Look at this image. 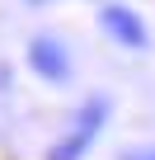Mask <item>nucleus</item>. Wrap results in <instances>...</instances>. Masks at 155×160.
<instances>
[{
    "mask_svg": "<svg viewBox=\"0 0 155 160\" xmlns=\"http://www.w3.org/2000/svg\"><path fill=\"white\" fill-rule=\"evenodd\" d=\"M99 118H104V108H90V113L80 118V127L70 132V141H66V146H52V155H47V160H75V155H80V151L90 146V137H94Z\"/></svg>",
    "mask_w": 155,
    "mask_h": 160,
    "instance_id": "f257e3e1",
    "label": "nucleus"
},
{
    "mask_svg": "<svg viewBox=\"0 0 155 160\" xmlns=\"http://www.w3.org/2000/svg\"><path fill=\"white\" fill-rule=\"evenodd\" d=\"M104 24H108V33L118 38V42H127V47H146V33H141V24H136V14H127V10H104Z\"/></svg>",
    "mask_w": 155,
    "mask_h": 160,
    "instance_id": "f03ea898",
    "label": "nucleus"
},
{
    "mask_svg": "<svg viewBox=\"0 0 155 160\" xmlns=\"http://www.w3.org/2000/svg\"><path fill=\"white\" fill-rule=\"evenodd\" d=\"M33 66H38L42 75H66V57H61V47H52L47 38L33 42Z\"/></svg>",
    "mask_w": 155,
    "mask_h": 160,
    "instance_id": "7ed1b4c3",
    "label": "nucleus"
},
{
    "mask_svg": "<svg viewBox=\"0 0 155 160\" xmlns=\"http://www.w3.org/2000/svg\"><path fill=\"white\" fill-rule=\"evenodd\" d=\"M132 160H155V151H146V155H132Z\"/></svg>",
    "mask_w": 155,
    "mask_h": 160,
    "instance_id": "20e7f679",
    "label": "nucleus"
}]
</instances>
